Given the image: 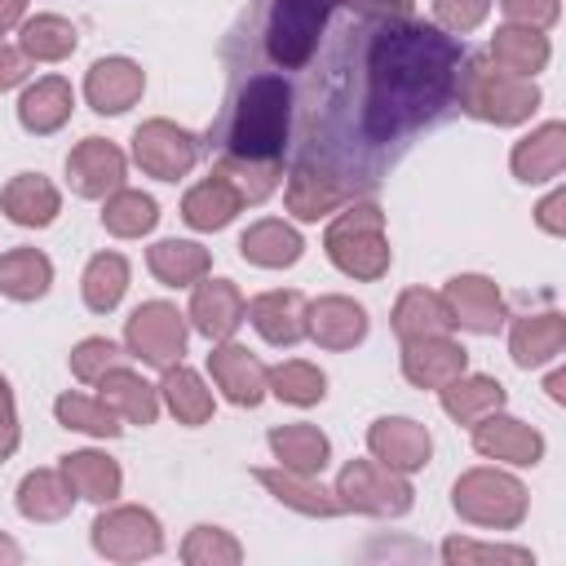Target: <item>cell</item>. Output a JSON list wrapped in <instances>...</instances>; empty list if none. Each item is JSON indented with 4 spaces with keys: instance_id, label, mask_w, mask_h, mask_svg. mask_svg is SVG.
I'll use <instances>...</instances> for the list:
<instances>
[{
    "instance_id": "cell-1",
    "label": "cell",
    "mask_w": 566,
    "mask_h": 566,
    "mask_svg": "<svg viewBox=\"0 0 566 566\" xmlns=\"http://www.w3.org/2000/svg\"><path fill=\"white\" fill-rule=\"evenodd\" d=\"M358 31H363L354 49L358 93L349 102L358 106L354 133L367 150L402 146L411 133L433 124L455 102L464 49L442 27L416 18H385V22L358 18Z\"/></svg>"
},
{
    "instance_id": "cell-2",
    "label": "cell",
    "mask_w": 566,
    "mask_h": 566,
    "mask_svg": "<svg viewBox=\"0 0 566 566\" xmlns=\"http://www.w3.org/2000/svg\"><path fill=\"white\" fill-rule=\"evenodd\" d=\"M292 84L283 71H256L239 84L226 128H221V150L239 159H261V164H283L287 137H292Z\"/></svg>"
},
{
    "instance_id": "cell-3",
    "label": "cell",
    "mask_w": 566,
    "mask_h": 566,
    "mask_svg": "<svg viewBox=\"0 0 566 566\" xmlns=\"http://www.w3.org/2000/svg\"><path fill=\"white\" fill-rule=\"evenodd\" d=\"M455 102L464 106V115H473L482 124L513 128V124H526L539 111V88H535V80L513 75L500 62H491V53H478V57L460 62Z\"/></svg>"
},
{
    "instance_id": "cell-4",
    "label": "cell",
    "mask_w": 566,
    "mask_h": 566,
    "mask_svg": "<svg viewBox=\"0 0 566 566\" xmlns=\"http://www.w3.org/2000/svg\"><path fill=\"white\" fill-rule=\"evenodd\" d=\"M323 252L327 261L349 274V279H363V283H376L394 252H389V234H385V212L371 203V199H349L345 208H336V217L327 221V234H323Z\"/></svg>"
},
{
    "instance_id": "cell-5",
    "label": "cell",
    "mask_w": 566,
    "mask_h": 566,
    "mask_svg": "<svg viewBox=\"0 0 566 566\" xmlns=\"http://www.w3.org/2000/svg\"><path fill=\"white\" fill-rule=\"evenodd\" d=\"M340 0H270L261 22V49L279 71H301L314 62L327 22Z\"/></svg>"
},
{
    "instance_id": "cell-6",
    "label": "cell",
    "mask_w": 566,
    "mask_h": 566,
    "mask_svg": "<svg viewBox=\"0 0 566 566\" xmlns=\"http://www.w3.org/2000/svg\"><path fill=\"white\" fill-rule=\"evenodd\" d=\"M451 504H455V513L469 526L513 531V526H522V517L531 509V495H526V486L513 473H504L495 464H478V469H469V473L455 478Z\"/></svg>"
},
{
    "instance_id": "cell-7",
    "label": "cell",
    "mask_w": 566,
    "mask_h": 566,
    "mask_svg": "<svg viewBox=\"0 0 566 566\" xmlns=\"http://www.w3.org/2000/svg\"><path fill=\"white\" fill-rule=\"evenodd\" d=\"M340 500V513H367V517H402L411 509V482L407 473L380 464V460H349L332 486Z\"/></svg>"
},
{
    "instance_id": "cell-8",
    "label": "cell",
    "mask_w": 566,
    "mask_h": 566,
    "mask_svg": "<svg viewBox=\"0 0 566 566\" xmlns=\"http://www.w3.org/2000/svg\"><path fill=\"white\" fill-rule=\"evenodd\" d=\"M186 336H190V323L186 314L172 305V301H142L128 323H124V345L133 358H142L146 367H172L181 363L186 354Z\"/></svg>"
},
{
    "instance_id": "cell-9",
    "label": "cell",
    "mask_w": 566,
    "mask_h": 566,
    "mask_svg": "<svg viewBox=\"0 0 566 566\" xmlns=\"http://www.w3.org/2000/svg\"><path fill=\"white\" fill-rule=\"evenodd\" d=\"M93 548L106 562H142L164 548V526L150 509L142 504H102L93 517Z\"/></svg>"
},
{
    "instance_id": "cell-10",
    "label": "cell",
    "mask_w": 566,
    "mask_h": 566,
    "mask_svg": "<svg viewBox=\"0 0 566 566\" xmlns=\"http://www.w3.org/2000/svg\"><path fill=\"white\" fill-rule=\"evenodd\" d=\"M199 137L172 119H146L133 128V159L155 181H181L199 164Z\"/></svg>"
},
{
    "instance_id": "cell-11",
    "label": "cell",
    "mask_w": 566,
    "mask_h": 566,
    "mask_svg": "<svg viewBox=\"0 0 566 566\" xmlns=\"http://www.w3.org/2000/svg\"><path fill=\"white\" fill-rule=\"evenodd\" d=\"M354 199V186L345 177H336L332 168L314 164V159H296L292 172L283 177V203L296 221H318L332 217L336 208H345Z\"/></svg>"
},
{
    "instance_id": "cell-12",
    "label": "cell",
    "mask_w": 566,
    "mask_h": 566,
    "mask_svg": "<svg viewBox=\"0 0 566 566\" xmlns=\"http://www.w3.org/2000/svg\"><path fill=\"white\" fill-rule=\"evenodd\" d=\"M208 371H212V385L221 389V398L234 402V407H256L270 394V385H265L270 380V367L248 345H239L234 336L212 345Z\"/></svg>"
},
{
    "instance_id": "cell-13",
    "label": "cell",
    "mask_w": 566,
    "mask_h": 566,
    "mask_svg": "<svg viewBox=\"0 0 566 566\" xmlns=\"http://www.w3.org/2000/svg\"><path fill=\"white\" fill-rule=\"evenodd\" d=\"M124 177H128V159L106 137H84L66 155V181L80 199H106L111 190L124 186Z\"/></svg>"
},
{
    "instance_id": "cell-14",
    "label": "cell",
    "mask_w": 566,
    "mask_h": 566,
    "mask_svg": "<svg viewBox=\"0 0 566 566\" xmlns=\"http://www.w3.org/2000/svg\"><path fill=\"white\" fill-rule=\"evenodd\" d=\"M442 301H447L455 327H464L473 336H495L504 327V318H509L495 279H486V274H455V279H447Z\"/></svg>"
},
{
    "instance_id": "cell-15",
    "label": "cell",
    "mask_w": 566,
    "mask_h": 566,
    "mask_svg": "<svg viewBox=\"0 0 566 566\" xmlns=\"http://www.w3.org/2000/svg\"><path fill=\"white\" fill-rule=\"evenodd\" d=\"M243 314H248V296L239 292V283H230V279H199L195 287H190V310H186V318H190V327L199 332V336H208L212 345L217 340H230L239 327H243Z\"/></svg>"
},
{
    "instance_id": "cell-16",
    "label": "cell",
    "mask_w": 566,
    "mask_h": 566,
    "mask_svg": "<svg viewBox=\"0 0 566 566\" xmlns=\"http://www.w3.org/2000/svg\"><path fill=\"white\" fill-rule=\"evenodd\" d=\"M460 371H469V349H464L451 332L402 340V376H407L416 389H442V385H451Z\"/></svg>"
},
{
    "instance_id": "cell-17",
    "label": "cell",
    "mask_w": 566,
    "mask_h": 566,
    "mask_svg": "<svg viewBox=\"0 0 566 566\" xmlns=\"http://www.w3.org/2000/svg\"><path fill=\"white\" fill-rule=\"evenodd\" d=\"M469 429H473V451L486 455V460L517 464V469L544 460V433L531 429L526 420H513V416H504V411H491V416H482V420L469 424Z\"/></svg>"
},
{
    "instance_id": "cell-18",
    "label": "cell",
    "mask_w": 566,
    "mask_h": 566,
    "mask_svg": "<svg viewBox=\"0 0 566 566\" xmlns=\"http://www.w3.org/2000/svg\"><path fill=\"white\" fill-rule=\"evenodd\" d=\"M367 451H371V460H380V464H389V469H398V473H416V469L429 464L433 438H429V429H424L420 420H411V416H380V420L367 429Z\"/></svg>"
},
{
    "instance_id": "cell-19",
    "label": "cell",
    "mask_w": 566,
    "mask_h": 566,
    "mask_svg": "<svg viewBox=\"0 0 566 566\" xmlns=\"http://www.w3.org/2000/svg\"><path fill=\"white\" fill-rule=\"evenodd\" d=\"M146 93V71L133 57H97L84 75V97L97 115H124Z\"/></svg>"
},
{
    "instance_id": "cell-20",
    "label": "cell",
    "mask_w": 566,
    "mask_h": 566,
    "mask_svg": "<svg viewBox=\"0 0 566 566\" xmlns=\"http://www.w3.org/2000/svg\"><path fill=\"white\" fill-rule=\"evenodd\" d=\"M367 310L354 296H318L305 305V336L323 349H354L367 340Z\"/></svg>"
},
{
    "instance_id": "cell-21",
    "label": "cell",
    "mask_w": 566,
    "mask_h": 566,
    "mask_svg": "<svg viewBox=\"0 0 566 566\" xmlns=\"http://www.w3.org/2000/svg\"><path fill=\"white\" fill-rule=\"evenodd\" d=\"M305 296L296 292V287H274V292H261V296H252L248 301V323L256 327V336L265 340V345H296V340H305Z\"/></svg>"
},
{
    "instance_id": "cell-22",
    "label": "cell",
    "mask_w": 566,
    "mask_h": 566,
    "mask_svg": "<svg viewBox=\"0 0 566 566\" xmlns=\"http://www.w3.org/2000/svg\"><path fill=\"white\" fill-rule=\"evenodd\" d=\"M0 212L22 230H44L62 212V190L44 172H18L0 190Z\"/></svg>"
},
{
    "instance_id": "cell-23",
    "label": "cell",
    "mask_w": 566,
    "mask_h": 566,
    "mask_svg": "<svg viewBox=\"0 0 566 566\" xmlns=\"http://www.w3.org/2000/svg\"><path fill=\"white\" fill-rule=\"evenodd\" d=\"M509 164H513V177L526 181V186L557 181L562 168H566V124H562V119H548V124L531 128V133L513 146Z\"/></svg>"
},
{
    "instance_id": "cell-24",
    "label": "cell",
    "mask_w": 566,
    "mask_h": 566,
    "mask_svg": "<svg viewBox=\"0 0 566 566\" xmlns=\"http://www.w3.org/2000/svg\"><path fill=\"white\" fill-rule=\"evenodd\" d=\"M566 349V314L557 310H544V314H522L513 318L509 327V354L517 367H544V363H557Z\"/></svg>"
},
{
    "instance_id": "cell-25",
    "label": "cell",
    "mask_w": 566,
    "mask_h": 566,
    "mask_svg": "<svg viewBox=\"0 0 566 566\" xmlns=\"http://www.w3.org/2000/svg\"><path fill=\"white\" fill-rule=\"evenodd\" d=\"M71 111H75V88H71V80H62V75H40V80H31V84L22 88V97H18V124H22L27 133H35V137L57 133V128L71 119Z\"/></svg>"
},
{
    "instance_id": "cell-26",
    "label": "cell",
    "mask_w": 566,
    "mask_h": 566,
    "mask_svg": "<svg viewBox=\"0 0 566 566\" xmlns=\"http://www.w3.org/2000/svg\"><path fill=\"white\" fill-rule=\"evenodd\" d=\"M301 252H305V239L283 217H261L239 234V256L256 270H287L301 261Z\"/></svg>"
},
{
    "instance_id": "cell-27",
    "label": "cell",
    "mask_w": 566,
    "mask_h": 566,
    "mask_svg": "<svg viewBox=\"0 0 566 566\" xmlns=\"http://www.w3.org/2000/svg\"><path fill=\"white\" fill-rule=\"evenodd\" d=\"M97 398L124 420V424H155L159 420V385L142 380L133 367H111L97 376Z\"/></svg>"
},
{
    "instance_id": "cell-28",
    "label": "cell",
    "mask_w": 566,
    "mask_h": 566,
    "mask_svg": "<svg viewBox=\"0 0 566 566\" xmlns=\"http://www.w3.org/2000/svg\"><path fill=\"white\" fill-rule=\"evenodd\" d=\"M265 442H270L279 469H292V473H305V478H318V473L327 469V460H332L327 433H323L318 424H305V420H296V424H274Z\"/></svg>"
},
{
    "instance_id": "cell-29",
    "label": "cell",
    "mask_w": 566,
    "mask_h": 566,
    "mask_svg": "<svg viewBox=\"0 0 566 566\" xmlns=\"http://www.w3.org/2000/svg\"><path fill=\"white\" fill-rule=\"evenodd\" d=\"M438 398H442V411H447L455 424H478L482 416L504 411L509 389H504L495 376H482V371H460L451 385H442V389H438Z\"/></svg>"
},
{
    "instance_id": "cell-30",
    "label": "cell",
    "mask_w": 566,
    "mask_h": 566,
    "mask_svg": "<svg viewBox=\"0 0 566 566\" xmlns=\"http://www.w3.org/2000/svg\"><path fill=\"white\" fill-rule=\"evenodd\" d=\"M252 478L287 509L305 513V517H336L340 513V500L318 482V478H305V473H292V469H252Z\"/></svg>"
},
{
    "instance_id": "cell-31",
    "label": "cell",
    "mask_w": 566,
    "mask_h": 566,
    "mask_svg": "<svg viewBox=\"0 0 566 566\" xmlns=\"http://www.w3.org/2000/svg\"><path fill=\"white\" fill-rule=\"evenodd\" d=\"M146 265L164 287H195L212 270V252L195 239H159L146 248Z\"/></svg>"
},
{
    "instance_id": "cell-32",
    "label": "cell",
    "mask_w": 566,
    "mask_h": 566,
    "mask_svg": "<svg viewBox=\"0 0 566 566\" xmlns=\"http://www.w3.org/2000/svg\"><path fill=\"white\" fill-rule=\"evenodd\" d=\"M62 478L71 482L75 500H93V504H111L124 486V469L106 455V451H71L57 460Z\"/></svg>"
},
{
    "instance_id": "cell-33",
    "label": "cell",
    "mask_w": 566,
    "mask_h": 566,
    "mask_svg": "<svg viewBox=\"0 0 566 566\" xmlns=\"http://www.w3.org/2000/svg\"><path fill=\"white\" fill-rule=\"evenodd\" d=\"M75 509V491L62 469H31L18 482V513L27 522H62Z\"/></svg>"
},
{
    "instance_id": "cell-34",
    "label": "cell",
    "mask_w": 566,
    "mask_h": 566,
    "mask_svg": "<svg viewBox=\"0 0 566 566\" xmlns=\"http://www.w3.org/2000/svg\"><path fill=\"white\" fill-rule=\"evenodd\" d=\"M398 340H411V336H438V332H455V318L442 301V292H429V287H407L398 301H394V314H389Z\"/></svg>"
},
{
    "instance_id": "cell-35",
    "label": "cell",
    "mask_w": 566,
    "mask_h": 566,
    "mask_svg": "<svg viewBox=\"0 0 566 566\" xmlns=\"http://www.w3.org/2000/svg\"><path fill=\"white\" fill-rule=\"evenodd\" d=\"M548 57H553V44H548V35H544V31H531V27H513V22H504V27L491 35V62H500V66H504V71H513V75L535 80V75L548 66Z\"/></svg>"
},
{
    "instance_id": "cell-36",
    "label": "cell",
    "mask_w": 566,
    "mask_h": 566,
    "mask_svg": "<svg viewBox=\"0 0 566 566\" xmlns=\"http://www.w3.org/2000/svg\"><path fill=\"white\" fill-rule=\"evenodd\" d=\"M75 44H80V31L62 13H35V18H22L18 27V49L27 53V62H66Z\"/></svg>"
},
{
    "instance_id": "cell-37",
    "label": "cell",
    "mask_w": 566,
    "mask_h": 566,
    "mask_svg": "<svg viewBox=\"0 0 566 566\" xmlns=\"http://www.w3.org/2000/svg\"><path fill=\"white\" fill-rule=\"evenodd\" d=\"M53 287V261L40 248H9L0 252V296L9 301H40Z\"/></svg>"
},
{
    "instance_id": "cell-38",
    "label": "cell",
    "mask_w": 566,
    "mask_h": 566,
    "mask_svg": "<svg viewBox=\"0 0 566 566\" xmlns=\"http://www.w3.org/2000/svg\"><path fill=\"white\" fill-rule=\"evenodd\" d=\"M159 402L181 420V424H208L212 420V389L203 385V376L195 367H164L159 380Z\"/></svg>"
},
{
    "instance_id": "cell-39",
    "label": "cell",
    "mask_w": 566,
    "mask_h": 566,
    "mask_svg": "<svg viewBox=\"0 0 566 566\" xmlns=\"http://www.w3.org/2000/svg\"><path fill=\"white\" fill-rule=\"evenodd\" d=\"M212 177H221L239 203H265L279 186H283V164H261V159H239V155H217Z\"/></svg>"
},
{
    "instance_id": "cell-40",
    "label": "cell",
    "mask_w": 566,
    "mask_h": 566,
    "mask_svg": "<svg viewBox=\"0 0 566 566\" xmlns=\"http://www.w3.org/2000/svg\"><path fill=\"white\" fill-rule=\"evenodd\" d=\"M239 195L221 181V177H203L199 186H190L186 190V199H181V221L190 226V230H221V226H230L234 217H239Z\"/></svg>"
},
{
    "instance_id": "cell-41",
    "label": "cell",
    "mask_w": 566,
    "mask_h": 566,
    "mask_svg": "<svg viewBox=\"0 0 566 566\" xmlns=\"http://www.w3.org/2000/svg\"><path fill=\"white\" fill-rule=\"evenodd\" d=\"M159 221V203L146 195V190H133V186H119L102 199V226L115 234V239H142L150 234Z\"/></svg>"
},
{
    "instance_id": "cell-42",
    "label": "cell",
    "mask_w": 566,
    "mask_h": 566,
    "mask_svg": "<svg viewBox=\"0 0 566 566\" xmlns=\"http://www.w3.org/2000/svg\"><path fill=\"white\" fill-rule=\"evenodd\" d=\"M80 292H84V305L93 314H111L124 301V292H128V256L124 252H97L84 265Z\"/></svg>"
},
{
    "instance_id": "cell-43",
    "label": "cell",
    "mask_w": 566,
    "mask_h": 566,
    "mask_svg": "<svg viewBox=\"0 0 566 566\" xmlns=\"http://www.w3.org/2000/svg\"><path fill=\"white\" fill-rule=\"evenodd\" d=\"M265 385H270V394L279 402H292V407H314V402L327 398V376L305 358H287V363L270 367Z\"/></svg>"
},
{
    "instance_id": "cell-44",
    "label": "cell",
    "mask_w": 566,
    "mask_h": 566,
    "mask_svg": "<svg viewBox=\"0 0 566 566\" xmlns=\"http://www.w3.org/2000/svg\"><path fill=\"white\" fill-rule=\"evenodd\" d=\"M53 416L62 429H75V433H88V438H119V416L102 402V398H88V394H62L53 402Z\"/></svg>"
},
{
    "instance_id": "cell-45",
    "label": "cell",
    "mask_w": 566,
    "mask_h": 566,
    "mask_svg": "<svg viewBox=\"0 0 566 566\" xmlns=\"http://www.w3.org/2000/svg\"><path fill=\"white\" fill-rule=\"evenodd\" d=\"M181 562L186 566H239L243 562V544L221 526H195L181 539Z\"/></svg>"
},
{
    "instance_id": "cell-46",
    "label": "cell",
    "mask_w": 566,
    "mask_h": 566,
    "mask_svg": "<svg viewBox=\"0 0 566 566\" xmlns=\"http://www.w3.org/2000/svg\"><path fill=\"white\" fill-rule=\"evenodd\" d=\"M119 358H124V349H119L111 336H84V340L71 349V376L84 380V385H97V376L111 371Z\"/></svg>"
},
{
    "instance_id": "cell-47",
    "label": "cell",
    "mask_w": 566,
    "mask_h": 566,
    "mask_svg": "<svg viewBox=\"0 0 566 566\" xmlns=\"http://www.w3.org/2000/svg\"><path fill=\"white\" fill-rule=\"evenodd\" d=\"M447 566H478V562H531V548L517 544H478V539H447L442 544Z\"/></svg>"
},
{
    "instance_id": "cell-48",
    "label": "cell",
    "mask_w": 566,
    "mask_h": 566,
    "mask_svg": "<svg viewBox=\"0 0 566 566\" xmlns=\"http://www.w3.org/2000/svg\"><path fill=\"white\" fill-rule=\"evenodd\" d=\"M491 13V0H433V27L447 35H469Z\"/></svg>"
},
{
    "instance_id": "cell-49",
    "label": "cell",
    "mask_w": 566,
    "mask_h": 566,
    "mask_svg": "<svg viewBox=\"0 0 566 566\" xmlns=\"http://www.w3.org/2000/svg\"><path fill=\"white\" fill-rule=\"evenodd\" d=\"M504 22L513 27H531V31H548L562 18V0H500Z\"/></svg>"
},
{
    "instance_id": "cell-50",
    "label": "cell",
    "mask_w": 566,
    "mask_h": 566,
    "mask_svg": "<svg viewBox=\"0 0 566 566\" xmlns=\"http://www.w3.org/2000/svg\"><path fill=\"white\" fill-rule=\"evenodd\" d=\"M18 407H13V389L9 380L0 376V460H9L18 451Z\"/></svg>"
},
{
    "instance_id": "cell-51",
    "label": "cell",
    "mask_w": 566,
    "mask_h": 566,
    "mask_svg": "<svg viewBox=\"0 0 566 566\" xmlns=\"http://www.w3.org/2000/svg\"><path fill=\"white\" fill-rule=\"evenodd\" d=\"M535 226L544 230V234H566V190L557 186V190H548L544 199H539V208H535Z\"/></svg>"
},
{
    "instance_id": "cell-52",
    "label": "cell",
    "mask_w": 566,
    "mask_h": 566,
    "mask_svg": "<svg viewBox=\"0 0 566 566\" xmlns=\"http://www.w3.org/2000/svg\"><path fill=\"white\" fill-rule=\"evenodd\" d=\"M340 9H349V13H358V18H371V22L411 18V0H340Z\"/></svg>"
},
{
    "instance_id": "cell-53",
    "label": "cell",
    "mask_w": 566,
    "mask_h": 566,
    "mask_svg": "<svg viewBox=\"0 0 566 566\" xmlns=\"http://www.w3.org/2000/svg\"><path fill=\"white\" fill-rule=\"evenodd\" d=\"M27 75H31V62H27V53H22L18 44H4V40H0V93L18 88Z\"/></svg>"
},
{
    "instance_id": "cell-54",
    "label": "cell",
    "mask_w": 566,
    "mask_h": 566,
    "mask_svg": "<svg viewBox=\"0 0 566 566\" xmlns=\"http://www.w3.org/2000/svg\"><path fill=\"white\" fill-rule=\"evenodd\" d=\"M22 18H27V0H0V35L18 31Z\"/></svg>"
},
{
    "instance_id": "cell-55",
    "label": "cell",
    "mask_w": 566,
    "mask_h": 566,
    "mask_svg": "<svg viewBox=\"0 0 566 566\" xmlns=\"http://www.w3.org/2000/svg\"><path fill=\"white\" fill-rule=\"evenodd\" d=\"M0 562H4V566H18V562H22V548H18L4 531H0Z\"/></svg>"
},
{
    "instance_id": "cell-56",
    "label": "cell",
    "mask_w": 566,
    "mask_h": 566,
    "mask_svg": "<svg viewBox=\"0 0 566 566\" xmlns=\"http://www.w3.org/2000/svg\"><path fill=\"white\" fill-rule=\"evenodd\" d=\"M562 385H566V376H562V371H553V376L544 380V389H548V398H553V402H566V389H562Z\"/></svg>"
}]
</instances>
